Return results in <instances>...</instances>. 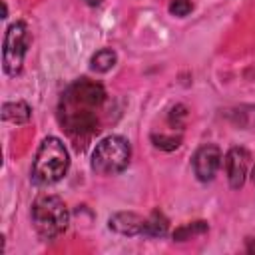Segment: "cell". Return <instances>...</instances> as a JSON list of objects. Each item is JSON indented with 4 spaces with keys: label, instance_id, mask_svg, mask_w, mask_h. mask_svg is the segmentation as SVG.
<instances>
[{
    "label": "cell",
    "instance_id": "obj_1",
    "mask_svg": "<svg viewBox=\"0 0 255 255\" xmlns=\"http://www.w3.org/2000/svg\"><path fill=\"white\" fill-rule=\"evenodd\" d=\"M108 94L102 84L80 78L66 88L58 106L62 129L72 137H90L102 129Z\"/></svg>",
    "mask_w": 255,
    "mask_h": 255
},
{
    "label": "cell",
    "instance_id": "obj_2",
    "mask_svg": "<svg viewBox=\"0 0 255 255\" xmlns=\"http://www.w3.org/2000/svg\"><path fill=\"white\" fill-rule=\"evenodd\" d=\"M70 167V155L62 139L50 135L46 137L34 157L32 163V181L36 185H54L58 183Z\"/></svg>",
    "mask_w": 255,
    "mask_h": 255
},
{
    "label": "cell",
    "instance_id": "obj_3",
    "mask_svg": "<svg viewBox=\"0 0 255 255\" xmlns=\"http://www.w3.org/2000/svg\"><path fill=\"white\" fill-rule=\"evenodd\" d=\"M32 223L44 239H54L68 229L70 211L58 195H40L32 205Z\"/></svg>",
    "mask_w": 255,
    "mask_h": 255
},
{
    "label": "cell",
    "instance_id": "obj_4",
    "mask_svg": "<svg viewBox=\"0 0 255 255\" xmlns=\"http://www.w3.org/2000/svg\"><path fill=\"white\" fill-rule=\"evenodd\" d=\"M131 159V145L122 135H108L100 139L92 151V169L100 175L122 173Z\"/></svg>",
    "mask_w": 255,
    "mask_h": 255
},
{
    "label": "cell",
    "instance_id": "obj_5",
    "mask_svg": "<svg viewBox=\"0 0 255 255\" xmlns=\"http://www.w3.org/2000/svg\"><path fill=\"white\" fill-rule=\"evenodd\" d=\"M30 44H32V36L24 22H14L12 26H8L2 48V64L8 76H18L22 72Z\"/></svg>",
    "mask_w": 255,
    "mask_h": 255
},
{
    "label": "cell",
    "instance_id": "obj_6",
    "mask_svg": "<svg viewBox=\"0 0 255 255\" xmlns=\"http://www.w3.org/2000/svg\"><path fill=\"white\" fill-rule=\"evenodd\" d=\"M193 165V173L199 181H211L217 173V169L221 167V149L213 143H203L191 159Z\"/></svg>",
    "mask_w": 255,
    "mask_h": 255
},
{
    "label": "cell",
    "instance_id": "obj_7",
    "mask_svg": "<svg viewBox=\"0 0 255 255\" xmlns=\"http://www.w3.org/2000/svg\"><path fill=\"white\" fill-rule=\"evenodd\" d=\"M249 163H251V155L243 147H231L225 153L223 167L227 171V179H229V185L233 189H239L245 183V175H247Z\"/></svg>",
    "mask_w": 255,
    "mask_h": 255
},
{
    "label": "cell",
    "instance_id": "obj_8",
    "mask_svg": "<svg viewBox=\"0 0 255 255\" xmlns=\"http://www.w3.org/2000/svg\"><path fill=\"white\" fill-rule=\"evenodd\" d=\"M143 225H145V219L133 211H118L110 217L108 221V227L120 235H128V237H133V235H141L143 233Z\"/></svg>",
    "mask_w": 255,
    "mask_h": 255
},
{
    "label": "cell",
    "instance_id": "obj_9",
    "mask_svg": "<svg viewBox=\"0 0 255 255\" xmlns=\"http://www.w3.org/2000/svg\"><path fill=\"white\" fill-rule=\"evenodd\" d=\"M32 116V110L26 102H6L2 106V120L12 124H26Z\"/></svg>",
    "mask_w": 255,
    "mask_h": 255
},
{
    "label": "cell",
    "instance_id": "obj_10",
    "mask_svg": "<svg viewBox=\"0 0 255 255\" xmlns=\"http://www.w3.org/2000/svg\"><path fill=\"white\" fill-rule=\"evenodd\" d=\"M169 229V221L167 217L161 213V211H153L147 219H145V225H143V233L145 237H163Z\"/></svg>",
    "mask_w": 255,
    "mask_h": 255
},
{
    "label": "cell",
    "instance_id": "obj_11",
    "mask_svg": "<svg viewBox=\"0 0 255 255\" xmlns=\"http://www.w3.org/2000/svg\"><path fill=\"white\" fill-rule=\"evenodd\" d=\"M116 62H118L116 52H114L112 48H102V50H98V52L92 56L90 68H92L94 72H98V74H104V72H110V70L116 66Z\"/></svg>",
    "mask_w": 255,
    "mask_h": 255
},
{
    "label": "cell",
    "instance_id": "obj_12",
    "mask_svg": "<svg viewBox=\"0 0 255 255\" xmlns=\"http://www.w3.org/2000/svg\"><path fill=\"white\" fill-rule=\"evenodd\" d=\"M205 231H207V223H205V221H193V223H189V225H183V227L175 229L173 239L185 241V239H191L195 233H205Z\"/></svg>",
    "mask_w": 255,
    "mask_h": 255
},
{
    "label": "cell",
    "instance_id": "obj_13",
    "mask_svg": "<svg viewBox=\"0 0 255 255\" xmlns=\"http://www.w3.org/2000/svg\"><path fill=\"white\" fill-rule=\"evenodd\" d=\"M151 141H153V145L157 147V149H163V151H171V149H177L179 147V143H181V137H175V135H163V133H159V135H151Z\"/></svg>",
    "mask_w": 255,
    "mask_h": 255
},
{
    "label": "cell",
    "instance_id": "obj_14",
    "mask_svg": "<svg viewBox=\"0 0 255 255\" xmlns=\"http://www.w3.org/2000/svg\"><path fill=\"white\" fill-rule=\"evenodd\" d=\"M191 10H193L191 0H171V4H169V14L171 16H177V18L187 16Z\"/></svg>",
    "mask_w": 255,
    "mask_h": 255
},
{
    "label": "cell",
    "instance_id": "obj_15",
    "mask_svg": "<svg viewBox=\"0 0 255 255\" xmlns=\"http://www.w3.org/2000/svg\"><path fill=\"white\" fill-rule=\"evenodd\" d=\"M187 116V112H185V106H175L171 112H169V124L171 126H177V128H181L183 126V122H179V118H185Z\"/></svg>",
    "mask_w": 255,
    "mask_h": 255
},
{
    "label": "cell",
    "instance_id": "obj_16",
    "mask_svg": "<svg viewBox=\"0 0 255 255\" xmlns=\"http://www.w3.org/2000/svg\"><path fill=\"white\" fill-rule=\"evenodd\" d=\"M247 245H249V251H255V239L253 237H247Z\"/></svg>",
    "mask_w": 255,
    "mask_h": 255
},
{
    "label": "cell",
    "instance_id": "obj_17",
    "mask_svg": "<svg viewBox=\"0 0 255 255\" xmlns=\"http://www.w3.org/2000/svg\"><path fill=\"white\" fill-rule=\"evenodd\" d=\"M2 18H8V8H6L4 2H2Z\"/></svg>",
    "mask_w": 255,
    "mask_h": 255
},
{
    "label": "cell",
    "instance_id": "obj_18",
    "mask_svg": "<svg viewBox=\"0 0 255 255\" xmlns=\"http://www.w3.org/2000/svg\"><path fill=\"white\" fill-rule=\"evenodd\" d=\"M102 0H86V4H90V6H98Z\"/></svg>",
    "mask_w": 255,
    "mask_h": 255
},
{
    "label": "cell",
    "instance_id": "obj_19",
    "mask_svg": "<svg viewBox=\"0 0 255 255\" xmlns=\"http://www.w3.org/2000/svg\"><path fill=\"white\" fill-rule=\"evenodd\" d=\"M253 183H255V169H253Z\"/></svg>",
    "mask_w": 255,
    "mask_h": 255
}]
</instances>
